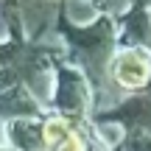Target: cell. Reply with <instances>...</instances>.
<instances>
[{
	"label": "cell",
	"instance_id": "1",
	"mask_svg": "<svg viewBox=\"0 0 151 151\" xmlns=\"http://www.w3.org/2000/svg\"><path fill=\"white\" fill-rule=\"evenodd\" d=\"M112 81L126 92H137L151 81V59L143 50H120L109 62Z\"/></svg>",
	"mask_w": 151,
	"mask_h": 151
},
{
	"label": "cell",
	"instance_id": "2",
	"mask_svg": "<svg viewBox=\"0 0 151 151\" xmlns=\"http://www.w3.org/2000/svg\"><path fill=\"white\" fill-rule=\"evenodd\" d=\"M70 132H73V129H70V123H67L65 118H48V120L42 123V143L56 148L67 134H70Z\"/></svg>",
	"mask_w": 151,
	"mask_h": 151
},
{
	"label": "cell",
	"instance_id": "3",
	"mask_svg": "<svg viewBox=\"0 0 151 151\" xmlns=\"http://www.w3.org/2000/svg\"><path fill=\"white\" fill-rule=\"evenodd\" d=\"M56 151H87V143H84V137H81L78 132H70V134L56 146Z\"/></svg>",
	"mask_w": 151,
	"mask_h": 151
}]
</instances>
